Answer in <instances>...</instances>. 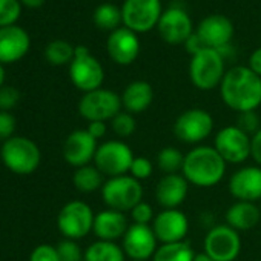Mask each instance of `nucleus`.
<instances>
[{
	"label": "nucleus",
	"instance_id": "f257e3e1",
	"mask_svg": "<svg viewBox=\"0 0 261 261\" xmlns=\"http://www.w3.org/2000/svg\"><path fill=\"white\" fill-rule=\"evenodd\" d=\"M220 95L223 103L238 114L256 111L261 105V77L249 66H233L221 80Z\"/></svg>",
	"mask_w": 261,
	"mask_h": 261
},
{
	"label": "nucleus",
	"instance_id": "f03ea898",
	"mask_svg": "<svg viewBox=\"0 0 261 261\" xmlns=\"http://www.w3.org/2000/svg\"><path fill=\"white\" fill-rule=\"evenodd\" d=\"M226 166L227 163L214 146L198 145L185 155L181 175L192 186L214 188L223 180Z\"/></svg>",
	"mask_w": 261,
	"mask_h": 261
},
{
	"label": "nucleus",
	"instance_id": "7ed1b4c3",
	"mask_svg": "<svg viewBox=\"0 0 261 261\" xmlns=\"http://www.w3.org/2000/svg\"><path fill=\"white\" fill-rule=\"evenodd\" d=\"M101 198L108 209L118 212H130L139 203L143 201L142 181L130 177L129 174L108 178L103 185Z\"/></svg>",
	"mask_w": 261,
	"mask_h": 261
},
{
	"label": "nucleus",
	"instance_id": "20e7f679",
	"mask_svg": "<svg viewBox=\"0 0 261 261\" xmlns=\"http://www.w3.org/2000/svg\"><path fill=\"white\" fill-rule=\"evenodd\" d=\"M0 159L11 172L17 175H30L40 166L42 152L37 143L31 139L14 136L2 145Z\"/></svg>",
	"mask_w": 261,
	"mask_h": 261
},
{
	"label": "nucleus",
	"instance_id": "39448f33",
	"mask_svg": "<svg viewBox=\"0 0 261 261\" xmlns=\"http://www.w3.org/2000/svg\"><path fill=\"white\" fill-rule=\"evenodd\" d=\"M224 74V59L217 49L206 48L201 53L192 56L189 65V77L197 89L211 91L217 86L220 88Z\"/></svg>",
	"mask_w": 261,
	"mask_h": 261
},
{
	"label": "nucleus",
	"instance_id": "423d86ee",
	"mask_svg": "<svg viewBox=\"0 0 261 261\" xmlns=\"http://www.w3.org/2000/svg\"><path fill=\"white\" fill-rule=\"evenodd\" d=\"M134 159L133 149L123 140H108L98 145L92 163L105 177L112 178L129 174Z\"/></svg>",
	"mask_w": 261,
	"mask_h": 261
},
{
	"label": "nucleus",
	"instance_id": "0eeeda50",
	"mask_svg": "<svg viewBox=\"0 0 261 261\" xmlns=\"http://www.w3.org/2000/svg\"><path fill=\"white\" fill-rule=\"evenodd\" d=\"M69 79L72 85L85 92L101 88L105 80V69L101 63L83 45L75 46V54L69 63Z\"/></svg>",
	"mask_w": 261,
	"mask_h": 261
},
{
	"label": "nucleus",
	"instance_id": "6e6552de",
	"mask_svg": "<svg viewBox=\"0 0 261 261\" xmlns=\"http://www.w3.org/2000/svg\"><path fill=\"white\" fill-rule=\"evenodd\" d=\"M123 111L121 97L105 88L85 92L79 101V114L88 121H111L118 112Z\"/></svg>",
	"mask_w": 261,
	"mask_h": 261
},
{
	"label": "nucleus",
	"instance_id": "1a4fd4ad",
	"mask_svg": "<svg viewBox=\"0 0 261 261\" xmlns=\"http://www.w3.org/2000/svg\"><path fill=\"white\" fill-rule=\"evenodd\" d=\"M95 214L92 207L82 201L72 200L66 203L57 215V227L68 240H82L92 232Z\"/></svg>",
	"mask_w": 261,
	"mask_h": 261
},
{
	"label": "nucleus",
	"instance_id": "9d476101",
	"mask_svg": "<svg viewBox=\"0 0 261 261\" xmlns=\"http://www.w3.org/2000/svg\"><path fill=\"white\" fill-rule=\"evenodd\" d=\"M214 130V118L211 112L201 108H192L183 111L175 123L174 134L181 143L200 145L204 142Z\"/></svg>",
	"mask_w": 261,
	"mask_h": 261
},
{
	"label": "nucleus",
	"instance_id": "9b49d317",
	"mask_svg": "<svg viewBox=\"0 0 261 261\" xmlns=\"http://www.w3.org/2000/svg\"><path fill=\"white\" fill-rule=\"evenodd\" d=\"M240 232L227 224L212 226L203 241V252L214 261H235L241 252Z\"/></svg>",
	"mask_w": 261,
	"mask_h": 261
},
{
	"label": "nucleus",
	"instance_id": "f8f14e48",
	"mask_svg": "<svg viewBox=\"0 0 261 261\" xmlns=\"http://www.w3.org/2000/svg\"><path fill=\"white\" fill-rule=\"evenodd\" d=\"M214 148L227 165H243L250 159V136L237 124H229L217 133Z\"/></svg>",
	"mask_w": 261,
	"mask_h": 261
},
{
	"label": "nucleus",
	"instance_id": "ddd939ff",
	"mask_svg": "<svg viewBox=\"0 0 261 261\" xmlns=\"http://www.w3.org/2000/svg\"><path fill=\"white\" fill-rule=\"evenodd\" d=\"M162 14L160 0H124L121 7L124 27L136 34L146 33L157 27Z\"/></svg>",
	"mask_w": 261,
	"mask_h": 261
},
{
	"label": "nucleus",
	"instance_id": "4468645a",
	"mask_svg": "<svg viewBox=\"0 0 261 261\" xmlns=\"http://www.w3.org/2000/svg\"><path fill=\"white\" fill-rule=\"evenodd\" d=\"M121 249L130 261H148L159 249V240L151 226L130 223L121 238Z\"/></svg>",
	"mask_w": 261,
	"mask_h": 261
},
{
	"label": "nucleus",
	"instance_id": "2eb2a0df",
	"mask_svg": "<svg viewBox=\"0 0 261 261\" xmlns=\"http://www.w3.org/2000/svg\"><path fill=\"white\" fill-rule=\"evenodd\" d=\"M151 227L159 243H178L185 241L189 232V220L180 209H163L155 215Z\"/></svg>",
	"mask_w": 261,
	"mask_h": 261
},
{
	"label": "nucleus",
	"instance_id": "dca6fc26",
	"mask_svg": "<svg viewBox=\"0 0 261 261\" xmlns=\"http://www.w3.org/2000/svg\"><path fill=\"white\" fill-rule=\"evenodd\" d=\"M98 142L86 129H77L71 133L63 143V159L69 166L82 168L94 162Z\"/></svg>",
	"mask_w": 261,
	"mask_h": 261
},
{
	"label": "nucleus",
	"instance_id": "f3484780",
	"mask_svg": "<svg viewBox=\"0 0 261 261\" xmlns=\"http://www.w3.org/2000/svg\"><path fill=\"white\" fill-rule=\"evenodd\" d=\"M229 192L235 201H261V166H243L229 178Z\"/></svg>",
	"mask_w": 261,
	"mask_h": 261
},
{
	"label": "nucleus",
	"instance_id": "a211bd4d",
	"mask_svg": "<svg viewBox=\"0 0 261 261\" xmlns=\"http://www.w3.org/2000/svg\"><path fill=\"white\" fill-rule=\"evenodd\" d=\"M160 37L169 45H180L185 43L192 34V20L189 14L177 7H172L163 11L159 25H157Z\"/></svg>",
	"mask_w": 261,
	"mask_h": 261
},
{
	"label": "nucleus",
	"instance_id": "6ab92c4d",
	"mask_svg": "<svg viewBox=\"0 0 261 261\" xmlns=\"http://www.w3.org/2000/svg\"><path fill=\"white\" fill-rule=\"evenodd\" d=\"M106 51L112 62L126 66L134 63L140 54L139 36L126 27L112 31L106 40Z\"/></svg>",
	"mask_w": 261,
	"mask_h": 261
},
{
	"label": "nucleus",
	"instance_id": "aec40b11",
	"mask_svg": "<svg viewBox=\"0 0 261 261\" xmlns=\"http://www.w3.org/2000/svg\"><path fill=\"white\" fill-rule=\"evenodd\" d=\"M31 48L30 34L17 25L0 28V63L10 65L22 60Z\"/></svg>",
	"mask_w": 261,
	"mask_h": 261
},
{
	"label": "nucleus",
	"instance_id": "412c9836",
	"mask_svg": "<svg viewBox=\"0 0 261 261\" xmlns=\"http://www.w3.org/2000/svg\"><path fill=\"white\" fill-rule=\"evenodd\" d=\"M204 45L211 49H221L227 46L233 37V23L221 14L204 17L197 30Z\"/></svg>",
	"mask_w": 261,
	"mask_h": 261
},
{
	"label": "nucleus",
	"instance_id": "4be33fe9",
	"mask_svg": "<svg viewBox=\"0 0 261 261\" xmlns=\"http://www.w3.org/2000/svg\"><path fill=\"white\" fill-rule=\"evenodd\" d=\"M189 183L181 174L163 175L155 186V200L163 209H178L188 197Z\"/></svg>",
	"mask_w": 261,
	"mask_h": 261
},
{
	"label": "nucleus",
	"instance_id": "5701e85b",
	"mask_svg": "<svg viewBox=\"0 0 261 261\" xmlns=\"http://www.w3.org/2000/svg\"><path fill=\"white\" fill-rule=\"evenodd\" d=\"M129 226L130 224H129L126 214L112 211V209H105V211L95 214L92 232L101 241H114L115 243L117 240H121L124 237Z\"/></svg>",
	"mask_w": 261,
	"mask_h": 261
},
{
	"label": "nucleus",
	"instance_id": "b1692460",
	"mask_svg": "<svg viewBox=\"0 0 261 261\" xmlns=\"http://www.w3.org/2000/svg\"><path fill=\"white\" fill-rule=\"evenodd\" d=\"M121 105L123 109L129 114H142L145 112L154 101V89L145 80L130 82L121 92Z\"/></svg>",
	"mask_w": 261,
	"mask_h": 261
},
{
	"label": "nucleus",
	"instance_id": "393cba45",
	"mask_svg": "<svg viewBox=\"0 0 261 261\" xmlns=\"http://www.w3.org/2000/svg\"><path fill=\"white\" fill-rule=\"evenodd\" d=\"M261 220V209L256 203L235 201L226 211V224L237 232L253 229Z\"/></svg>",
	"mask_w": 261,
	"mask_h": 261
},
{
	"label": "nucleus",
	"instance_id": "a878e982",
	"mask_svg": "<svg viewBox=\"0 0 261 261\" xmlns=\"http://www.w3.org/2000/svg\"><path fill=\"white\" fill-rule=\"evenodd\" d=\"M103 177L105 175L94 165H86V166L75 169V172L72 175V183L79 192L92 194L103 188V185H105Z\"/></svg>",
	"mask_w": 261,
	"mask_h": 261
},
{
	"label": "nucleus",
	"instance_id": "bb28decb",
	"mask_svg": "<svg viewBox=\"0 0 261 261\" xmlns=\"http://www.w3.org/2000/svg\"><path fill=\"white\" fill-rule=\"evenodd\" d=\"M126 255L114 241H101L97 240L85 250L83 261H126Z\"/></svg>",
	"mask_w": 261,
	"mask_h": 261
},
{
	"label": "nucleus",
	"instance_id": "cd10ccee",
	"mask_svg": "<svg viewBox=\"0 0 261 261\" xmlns=\"http://www.w3.org/2000/svg\"><path fill=\"white\" fill-rule=\"evenodd\" d=\"M195 252L186 241L160 244L152 261H194Z\"/></svg>",
	"mask_w": 261,
	"mask_h": 261
},
{
	"label": "nucleus",
	"instance_id": "c85d7f7f",
	"mask_svg": "<svg viewBox=\"0 0 261 261\" xmlns=\"http://www.w3.org/2000/svg\"><path fill=\"white\" fill-rule=\"evenodd\" d=\"M94 23L97 28L103 31H115L118 30V25L123 22L121 17V8L112 5V4H101L94 11Z\"/></svg>",
	"mask_w": 261,
	"mask_h": 261
},
{
	"label": "nucleus",
	"instance_id": "c756f323",
	"mask_svg": "<svg viewBox=\"0 0 261 261\" xmlns=\"http://www.w3.org/2000/svg\"><path fill=\"white\" fill-rule=\"evenodd\" d=\"M74 54H75V46H72L69 42L62 39L49 42L45 48V59L54 66L69 65L74 59Z\"/></svg>",
	"mask_w": 261,
	"mask_h": 261
},
{
	"label": "nucleus",
	"instance_id": "7c9ffc66",
	"mask_svg": "<svg viewBox=\"0 0 261 261\" xmlns=\"http://www.w3.org/2000/svg\"><path fill=\"white\" fill-rule=\"evenodd\" d=\"M183 163H185V154L174 146H166L157 154V168L165 175L181 174Z\"/></svg>",
	"mask_w": 261,
	"mask_h": 261
},
{
	"label": "nucleus",
	"instance_id": "2f4dec72",
	"mask_svg": "<svg viewBox=\"0 0 261 261\" xmlns=\"http://www.w3.org/2000/svg\"><path fill=\"white\" fill-rule=\"evenodd\" d=\"M111 127L118 139H129L137 130V121L133 114L121 111L111 120Z\"/></svg>",
	"mask_w": 261,
	"mask_h": 261
},
{
	"label": "nucleus",
	"instance_id": "473e14b6",
	"mask_svg": "<svg viewBox=\"0 0 261 261\" xmlns=\"http://www.w3.org/2000/svg\"><path fill=\"white\" fill-rule=\"evenodd\" d=\"M22 16L20 0H0V28L13 27Z\"/></svg>",
	"mask_w": 261,
	"mask_h": 261
},
{
	"label": "nucleus",
	"instance_id": "72a5a7b5",
	"mask_svg": "<svg viewBox=\"0 0 261 261\" xmlns=\"http://www.w3.org/2000/svg\"><path fill=\"white\" fill-rule=\"evenodd\" d=\"M57 252L60 256V261H83L85 259V252L79 246L75 240H62L57 246Z\"/></svg>",
	"mask_w": 261,
	"mask_h": 261
},
{
	"label": "nucleus",
	"instance_id": "f704fd0d",
	"mask_svg": "<svg viewBox=\"0 0 261 261\" xmlns=\"http://www.w3.org/2000/svg\"><path fill=\"white\" fill-rule=\"evenodd\" d=\"M237 126L244 130L247 136H253L256 130L261 127V120L259 115L256 114V111H246V112H240L238 118H237Z\"/></svg>",
	"mask_w": 261,
	"mask_h": 261
},
{
	"label": "nucleus",
	"instance_id": "c9c22d12",
	"mask_svg": "<svg viewBox=\"0 0 261 261\" xmlns=\"http://www.w3.org/2000/svg\"><path fill=\"white\" fill-rule=\"evenodd\" d=\"M154 172V165L148 157H136L129 169V175L137 178L139 181L148 180Z\"/></svg>",
	"mask_w": 261,
	"mask_h": 261
},
{
	"label": "nucleus",
	"instance_id": "e433bc0d",
	"mask_svg": "<svg viewBox=\"0 0 261 261\" xmlns=\"http://www.w3.org/2000/svg\"><path fill=\"white\" fill-rule=\"evenodd\" d=\"M129 214H130V220H133V223H136V224L151 226L154 218H155L152 206L149 203H146V201L139 203Z\"/></svg>",
	"mask_w": 261,
	"mask_h": 261
},
{
	"label": "nucleus",
	"instance_id": "4c0bfd02",
	"mask_svg": "<svg viewBox=\"0 0 261 261\" xmlns=\"http://www.w3.org/2000/svg\"><path fill=\"white\" fill-rule=\"evenodd\" d=\"M20 101V91L11 85H4L0 88V111L10 112Z\"/></svg>",
	"mask_w": 261,
	"mask_h": 261
},
{
	"label": "nucleus",
	"instance_id": "58836bf2",
	"mask_svg": "<svg viewBox=\"0 0 261 261\" xmlns=\"http://www.w3.org/2000/svg\"><path fill=\"white\" fill-rule=\"evenodd\" d=\"M30 261H60V256L56 246L39 244L33 249L30 255Z\"/></svg>",
	"mask_w": 261,
	"mask_h": 261
},
{
	"label": "nucleus",
	"instance_id": "ea45409f",
	"mask_svg": "<svg viewBox=\"0 0 261 261\" xmlns=\"http://www.w3.org/2000/svg\"><path fill=\"white\" fill-rule=\"evenodd\" d=\"M16 118L11 112L7 111H0V142H7L11 137H14V130H16Z\"/></svg>",
	"mask_w": 261,
	"mask_h": 261
},
{
	"label": "nucleus",
	"instance_id": "a19ab883",
	"mask_svg": "<svg viewBox=\"0 0 261 261\" xmlns=\"http://www.w3.org/2000/svg\"><path fill=\"white\" fill-rule=\"evenodd\" d=\"M250 159L261 166V127L250 137Z\"/></svg>",
	"mask_w": 261,
	"mask_h": 261
},
{
	"label": "nucleus",
	"instance_id": "79ce46f5",
	"mask_svg": "<svg viewBox=\"0 0 261 261\" xmlns=\"http://www.w3.org/2000/svg\"><path fill=\"white\" fill-rule=\"evenodd\" d=\"M185 48H186V51L191 54V56H195V54H198V53H201L203 49H206L207 46L204 45V42L201 40V37L197 34V31L185 42Z\"/></svg>",
	"mask_w": 261,
	"mask_h": 261
},
{
	"label": "nucleus",
	"instance_id": "37998d69",
	"mask_svg": "<svg viewBox=\"0 0 261 261\" xmlns=\"http://www.w3.org/2000/svg\"><path fill=\"white\" fill-rule=\"evenodd\" d=\"M86 130L98 142L100 139H103L108 134V124L105 121H91V123H88Z\"/></svg>",
	"mask_w": 261,
	"mask_h": 261
},
{
	"label": "nucleus",
	"instance_id": "c03bdc74",
	"mask_svg": "<svg viewBox=\"0 0 261 261\" xmlns=\"http://www.w3.org/2000/svg\"><path fill=\"white\" fill-rule=\"evenodd\" d=\"M249 68L261 77V48H256L249 57Z\"/></svg>",
	"mask_w": 261,
	"mask_h": 261
},
{
	"label": "nucleus",
	"instance_id": "a18cd8bd",
	"mask_svg": "<svg viewBox=\"0 0 261 261\" xmlns=\"http://www.w3.org/2000/svg\"><path fill=\"white\" fill-rule=\"evenodd\" d=\"M46 0H20L22 7L30 8V10H39L45 5Z\"/></svg>",
	"mask_w": 261,
	"mask_h": 261
},
{
	"label": "nucleus",
	"instance_id": "49530a36",
	"mask_svg": "<svg viewBox=\"0 0 261 261\" xmlns=\"http://www.w3.org/2000/svg\"><path fill=\"white\" fill-rule=\"evenodd\" d=\"M194 261H214V259L209 255H206L204 252H200V253H195Z\"/></svg>",
	"mask_w": 261,
	"mask_h": 261
},
{
	"label": "nucleus",
	"instance_id": "de8ad7c7",
	"mask_svg": "<svg viewBox=\"0 0 261 261\" xmlns=\"http://www.w3.org/2000/svg\"><path fill=\"white\" fill-rule=\"evenodd\" d=\"M5 79H7V72H5V68L4 65L0 63V88L5 85Z\"/></svg>",
	"mask_w": 261,
	"mask_h": 261
},
{
	"label": "nucleus",
	"instance_id": "09e8293b",
	"mask_svg": "<svg viewBox=\"0 0 261 261\" xmlns=\"http://www.w3.org/2000/svg\"><path fill=\"white\" fill-rule=\"evenodd\" d=\"M259 209H261V206H259Z\"/></svg>",
	"mask_w": 261,
	"mask_h": 261
}]
</instances>
